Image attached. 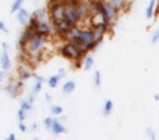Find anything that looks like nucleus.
I'll return each instance as SVG.
<instances>
[{
	"instance_id": "b1692460",
	"label": "nucleus",
	"mask_w": 159,
	"mask_h": 140,
	"mask_svg": "<svg viewBox=\"0 0 159 140\" xmlns=\"http://www.w3.org/2000/svg\"><path fill=\"white\" fill-rule=\"evenodd\" d=\"M93 84H94L96 89H100V87H102V72H100V70H96V72H94V81H93Z\"/></svg>"
},
{
	"instance_id": "6e6552de",
	"label": "nucleus",
	"mask_w": 159,
	"mask_h": 140,
	"mask_svg": "<svg viewBox=\"0 0 159 140\" xmlns=\"http://www.w3.org/2000/svg\"><path fill=\"white\" fill-rule=\"evenodd\" d=\"M35 35H37V29H35V27H32V26H26L25 31L21 32V35H20V38H18V47H20V49H23L26 44L35 37Z\"/></svg>"
},
{
	"instance_id": "e433bc0d",
	"label": "nucleus",
	"mask_w": 159,
	"mask_h": 140,
	"mask_svg": "<svg viewBox=\"0 0 159 140\" xmlns=\"http://www.w3.org/2000/svg\"><path fill=\"white\" fill-rule=\"evenodd\" d=\"M29 129H30V131H37V129H38V123H32V127L29 128Z\"/></svg>"
},
{
	"instance_id": "ddd939ff",
	"label": "nucleus",
	"mask_w": 159,
	"mask_h": 140,
	"mask_svg": "<svg viewBox=\"0 0 159 140\" xmlns=\"http://www.w3.org/2000/svg\"><path fill=\"white\" fill-rule=\"evenodd\" d=\"M34 15L37 17L39 22H44V20H50V14H49V8L47 6H39L35 9Z\"/></svg>"
},
{
	"instance_id": "a878e982",
	"label": "nucleus",
	"mask_w": 159,
	"mask_h": 140,
	"mask_svg": "<svg viewBox=\"0 0 159 140\" xmlns=\"http://www.w3.org/2000/svg\"><path fill=\"white\" fill-rule=\"evenodd\" d=\"M64 108L61 105H50V114L52 116H61Z\"/></svg>"
},
{
	"instance_id": "f704fd0d",
	"label": "nucleus",
	"mask_w": 159,
	"mask_h": 140,
	"mask_svg": "<svg viewBox=\"0 0 159 140\" xmlns=\"http://www.w3.org/2000/svg\"><path fill=\"white\" fill-rule=\"evenodd\" d=\"M6 140H17V136H15L14 133H11V134H9V136L6 137Z\"/></svg>"
},
{
	"instance_id": "f257e3e1",
	"label": "nucleus",
	"mask_w": 159,
	"mask_h": 140,
	"mask_svg": "<svg viewBox=\"0 0 159 140\" xmlns=\"http://www.w3.org/2000/svg\"><path fill=\"white\" fill-rule=\"evenodd\" d=\"M59 55L62 58L71 61V63H76V61H84L86 55H89V52L84 44L77 43V41H64L61 46H59Z\"/></svg>"
},
{
	"instance_id": "f8f14e48",
	"label": "nucleus",
	"mask_w": 159,
	"mask_h": 140,
	"mask_svg": "<svg viewBox=\"0 0 159 140\" xmlns=\"http://www.w3.org/2000/svg\"><path fill=\"white\" fill-rule=\"evenodd\" d=\"M80 32H82V27L79 25L76 26H71V29H70V32L67 34V37L64 41H77L79 37H80Z\"/></svg>"
},
{
	"instance_id": "2eb2a0df",
	"label": "nucleus",
	"mask_w": 159,
	"mask_h": 140,
	"mask_svg": "<svg viewBox=\"0 0 159 140\" xmlns=\"http://www.w3.org/2000/svg\"><path fill=\"white\" fill-rule=\"evenodd\" d=\"M68 129L65 128V125H64V122L62 120H55V123H53V128H52V133L55 134V136H59V134H65Z\"/></svg>"
},
{
	"instance_id": "6ab92c4d",
	"label": "nucleus",
	"mask_w": 159,
	"mask_h": 140,
	"mask_svg": "<svg viewBox=\"0 0 159 140\" xmlns=\"http://www.w3.org/2000/svg\"><path fill=\"white\" fill-rule=\"evenodd\" d=\"M114 111V102L111 101V99H106V101L103 102V108H102V113L105 117H108Z\"/></svg>"
},
{
	"instance_id": "58836bf2",
	"label": "nucleus",
	"mask_w": 159,
	"mask_h": 140,
	"mask_svg": "<svg viewBox=\"0 0 159 140\" xmlns=\"http://www.w3.org/2000/svg\"><path fill=\"white\" fill-rule=\"evenodd\" d=\"M153 99H155L156 102H159V94H155V96H153Z\"/></svg>"
},
{
	"instance_id": "393cba45",
	"label": "nucleus",
	"mask_w": 159,
	"mask_h": 140,
	"mask_svg": "<svg viewBox=\"0 0 159 140\" xmlns=\"http://www.w3.org/2000/svg\"><path fill=\"white\" fill-rule=\"evenodd\" d=\"M20 108H23L25 111H27V113H29V111L34 108V104H32V102L26 98V99H23V101L20 102Z\"/></svg>"
},
{
	"instance_id": "c756f323",
	"label": "nucleus",
	"mask_w": 159,
	"mask_h": 140,
	"mask_svg": "<svg viewBox=\"0 0 159 140\" xmlns=\"http://www.w3.org/2000/svg\"><path fill=\"white\" fill-rule=\"evenodd\" d=\"M18 129H20L21 133H27V131H29V128L26 127L25 122H18Z\"/></svg>"
},
{
	"instance_id": "a211bd4d",
	"label": "nucleus",
	"mask_w": 159,
	"mask_h": 140,
	"mask_svg": "<svg viewBox=\"0 0 159 140\" xmlns=\"http://www.w3.org/2000/svg\"><path fill=\"white\" fill-rule=\"evenodd\" d=\"M94 63H96L94 56H93V55H86L85 58H84V61H82V69L88 72V70H91V69L94 67Z\"/></svg>"
},
{
	"instance_id": "7ed1b4c3",
	"label": "nucleus",
	"mask_w": 159,
	"mask_h": 140,
	"mask_svg": "<svg viewBox=\"0 0 159 140\" xmlns=\"http://www.w3.org/2000/svg\"><path fill=\"white\" fill-rule=\"evenodd\" d=\"M77 43L84 44L88 49V52H94L100 46V43H97L94 38V32H93L91 27H82V32H80V37L77 40Z\"/></svg>"
},
{
	"instance_id": "c9c22d12",
	"label": "nucleus",
	"mask_w": 159,
	"mask_h": 140,
	"mask_svg": "<svg viewBox=\"0 0 159 140\" xmlns=\"http://www.w3.org/2000/svg\"><path fill=\"white\" fill-rule=\"evenodd\" d=\"M27 99H29V101H30L32 104H34V102H35V94H34V93H30V94L27 96Z\"/></svg>"
},
{
	"instance_id": "f03ea898",
	"label": "nucleus",
	"mask_w": 159,
	"mask_h": 140,
	"mask_svg": "<svg viewBox=\"0 0 159 140\" xmlns=\"http://www.w3.org/2000/svg\"><path fill=\"white\" fill-rule=\"evenodd\" d=\"M47 8H49L50 20L53 22V25L65 20V0H50Z\"/></svg>"
},
{
	"instance_id": "20e7f679",
	"label": "nucleus",
	"mask_w": 159,
	"mask_h": 140,
	"mask_svg": "<svg viewBox=\"0 0 159 140\" xmlns=\"http://www.w3.org/2000/svg\"><path fill=\"white\" fill-rule=\"evenodd\" d=\"M17 78L21 79L23 82L29 81L30 78H35V70H34V64L29 60H20V63L17 65Z\"/></svg>"
},
{
	"instance_id": "423d86ee",
	"label": "nucleus",
	"mask_w": 159,
	"mask_h": 140,
	"mask_svg": "<svg viewBox=\"0 0 159 140\" xmlns=\"http://www.w3.org/2000/svg\"><path fill=\"white\" fill-rule=\"evenodd\" d=\"M89 27H91L93 32H94V38H96V41H97V43H102V41L105 40V37H106V34H108V31H109L111 25L97 20L94 25L89 26Z\"/></svg>"
},
{
	"instance_id": "2f4dec72",
	"label": "nucleus",
	"mask_w": 159,
	"mask_h": 140,
	"mask_svg": "<svg viewBox=\"0 0 159 140\" xmlns=\"http://www.w3.org/2000/svg\"><path fill=\"white\" fill-rule=\"evenodd\" d=\"M9 49H11V46L8 44V41H2V51L9 52Z\"/></svg>"
},
{
	"instance_id": "4468645a",
	"label": "nucleus",
	"mask_w": 159,
	"mask_h": 140,
	"mask_svg": "<svg viewBox=\"0 0 159 140\" xmlns=\"http://www.w3.org/2000/svg\"><path fill=\"white\" fill-rule=\"evenodd\" d=\"M156 5H158V0H150L148 5L146 8V18L147 20H152L155 15H156Z\"/></svg>"
},
{
	"instance_id": "dca6fc26",
	"label": "nucleus",
	"mask_w": 159,
	"mask_h": 140,
	"mask_svg": "<svg viewBox=\"0 0 159 140\" xmlns=\"http://www.w3.org/2000/svg\"><path fill=\"white\" fill-rule=\"evenodd\" d=\"M47 79H44L43 76H39V75H35V84H34V87H32V91L30 93H34L35 96H37L38 93L43 90V85H44V82H46Z\"/></svg>"
},
{
	"instance_id": "7c9ffc66",
	"label": "nucleus",
	"mask_w": 159,
	"mask_h": 140,
	"mask_svg": "<svg viewBox=\"0 0 159 140\" xmlns=\"http://www.w3.org/2000/svg\"><path fill=\"white\" fill-rule=\"evenodd\" d=\"M0 31L3 32V34H9V31H8V26L5 22H0Z\"/></svg>"
},
{
	"instance_id": "aec40b11",
	"label": "nucleus",
	"mask_w": 159,
	"mask_h": 140,
	"mask_svg": "<svg viewBox=\"0 0 159 140\" xmlns=\"http://www.w3.org/2000/svg\"><path fill=\"white\" fill-rule=\"evenodd\" d=\"M61 79H62V78L59 76L58 73H56V75H52V76L47 78V81H46V82H47V85H49L50 89H56V87L59 85Z\"/></svg>"
},
{
	"instance_id": "a19ab883",
	"label": "nucleus",
	"mask_w": 159,
	"mask_h": 140,
	"mask_svg": "<svg viewBox=\"0 0 159 140\" xmlns=\"http://www.w3.org/2000/svg\"><path fill=\"white\" fill-rule=\"evenodd\" d=\"M150 140H156V137H153V139H150Z\"/></svg>"
},
{
	"instance_id": "bb28decb",
	"label": "nucleus",
	"mask_w": 159,
	"mask_h": 140,
	"mask_svg": "<svg viewBox=\"0 0 159 140\" xmlns=\"http://www.w3.org/2000/svg\"><path fill=\"white\" fill-rule=\"evenodd\" d=\"M17 117H18V122H25L26 117H27V111H25L23 108H18V111H17Z\"/></svg>"
},
{
	"instance_id": "c85d7f7f",
	"label": "nucleus",
	"mask_w": 159,
	"mask_h": 140,
	"mask_svg": "<svg viewBox=\"0 0 159 140\" xmlns=\"http://www.w3.org/2000/svg\"><path fill=\"white\" fill-rule=\"evenodd\" d=\"M146 136L148 137V139H153V137H156V134H155L153 128H146Z\"/></svg>"
},
{
	"instance_id": "412c9836",
	"label": "nucleus",
	"mask_w": 159,
	"mask_h": 140,
	"mask_svg": "<svg viewBox=\"0 0 159 140\" xmlns=\"http://www.w3.org/2000/svg\"><path fill=\"white\" fill-rule=\"evenodd\" d=\"M109 3L112 5V6H115L120 12L129 6V0H109Z\"/></svg>"
},
{
	"instance_id": "ea45409f",
	"label": "nucleus",
	"mask_w": 159,
	"mask_h": 140,
	"mask_svg": "<svg viewBox=\"0 0 159 140\" xmlns=\"http://www.w3.org/2000/svg\"><path fill=\"white\" fill-rule=\"evenodd\" d=\"M156 15H159V0H158V5H156Z\"/></svg>"
},
{
	"instance_id": "cd10ccee",
	"label": "nucleus",
	"mask_w": 159,
	"mask_h": 140,
	"mask_svg": "<svg viewBox=\"0 0 159 140\" xmlns=\"http://www.w3.org/2000/svg\"><path fill=\"white\" fill-rule=\"evenodd\" d=\"M152 43H153V44L159 43V29L153 31V34H152Z\"/></svg>"
},
{
	"instance_id": "72a5a7b5",
	"label": "nucleus",
	"mask_w": 159,
	"mask_h": 140,
	"mask_svg": "<svg viewBox=\"0 0 159 140\" xmlns=\"http://www.w3.org/2000/svg\"><path fill=\"white\" fill-rule=\"evenodd\" d=\"M65 73H67V70H65V69H59V70H58V75H59L61 78L65 76Z\"/></svg>"
},
{
	"instance_id": "4c0bfd02",
	"label": "nucleus",
	"mask_w": 159,
	"mask_h": 140,
	"mask_svg": "<svg viewBox=\"0 0 159 140\" xmlns=\"http://www.w3.org/2000/svg\"><path fill=\"white\" fill-rule=\"evenodd\" d=\"M46 101H47V102H52V94L46 93Z\"/></svg>"
},
{
	"instance_id": "4be33fe9",
	"label": "nucleus",
	"mask_w": 159,
	"mask_h": 140,
	"mask_svg": "<svg viewBox=\"0 0 159 140\" xmlns=\"http://www.w3.org/2000/svg\"><path fill=\"white\" fill-rule=\"evenodd\" d=\"M23 3L25 0H14L12 5H11V14H17L21 8H23Z\"/></svg>"
},
{
	"instance_id": "5701e85b",
	"label": "nucleus",
	"mask_w": 159,
	"mask_h": 140,
	"mask_svg": "<svg viewBox=\"0 0 159 140\" xmlns=\"http://www.w3.org/2000/svg\"><path fill=\"white\" fill-rule=\"evenodd\" d=\"M55 116H49V117H46L44 120H43V125H44V128L46 129H49V131H52V128H53V123H55Z\"/></svg>"
},
{
	"instance_id": "473e14b6",
	"label": "nucleus",
	"mask_w": 159,
	"mask_h": 140,
	"mask_svg": "<svg viewBox=\"0 0 159 140\" xmlns=\"http://www.w3.org/2000/svg\"><path fill=\"white\" fill-rule=\"evenodd\" d=\"M6 75H8V72L0 70V81H5V79H6Z\"/></svg>"
},
{
	"instance_id": "9d476101",
	"label": "nucleus",
	"mask_w": 159,
	"mask_h": 140,
	"mask_svg": "<svg viewBox=\"0 0 159 140\" xmlns=\"http://www.w3.org/2000/svg\"><path fill=\"white\" fill-rule=\"evenodd\" d=\"M15 15H17V22L23 26V27L29 26V23H30V18H32V14L29 12L26 8H21V9L15 14Z\"/></svg>"
},
{
	"instance_id": "39448f33",
	"label": "nucleus",
	"mask_w": 159,
	"mask_h": 140,
	"mask_svg": "<svg viewBox=\"0 0 159 140\" xmlns=\"http://www.w3.org/2000/svg\"><path fill=\"white\" fill-rule=\"evenodd\" d=\"M23 81L21 79H18V78H11L9 79V82H8V85H6V91H8V94L11 96V98H18V96H21V93H23Z\"/></svg>"
},
{
	"instance_id": "f3484780",
	"label": "nucleus",
	"mask_w": 159,
	"mask_h": 140,
	"mask_svg": "<svg viewBox=\"0 0 159 140\" xmlns=\"http://www.w3.org/2000/svg\"><path fill=\"white\" fill-rule=\"evenodd\" d=\"M74 90H76V82L71 81V79H68V81H65V82L62 84V93H64L65 96L71 94Z\"/></svg>"
},
{
	"instance_id": "9b49d317",
	"label": "nucleus",
	"mask_w": 159,
	"mask_h": 140,
	"mask_svg": "<svg viewBox=\"0 0 159 140\" xmlns=\"http://www.w3.org/2000/svg\"><path fill=\"white\" fill-rule=\"evenodd\" d=\"M12 67V61H11V56H9V52L2 51V55H0V69L3 72H9Z\"/></svg>"
},
{
	"instance_id": "1a4fd4ad",
	"label": "nucleus",
	"mask_w": 159,
	"mask_h": 140,
	"mask_svg": "<svg viewBox=\"0 0 159 140\" xmlns=\"http://www.w3.org/2000/svg\"><path fill=\"white\" fill-rule=\"evenodd\" d=\"M70 29H71V25H70L67 20H64L61 23H56V25H55V35H56L58 38L65 40L67 34L70 32Z\"/></svg>"
},
{
	"instance_id": "0eeeda50",
	"label": "nucleus",
	"mask_w": 159,
	"mask_h": 140,
	"mask_svg": "<svg viewBox=\"0 0 159 140\" xmlns=\"http://www.w3.org/2000/svg\"><path fill=\"white\" fill-rule=\"evenodd\" d=\"M37 34L44 37V38H49L55 34V25L52 20H44V22H39V25L37 27Z\"/></svg>"
}]
</instances>
